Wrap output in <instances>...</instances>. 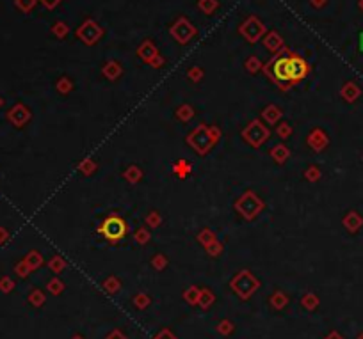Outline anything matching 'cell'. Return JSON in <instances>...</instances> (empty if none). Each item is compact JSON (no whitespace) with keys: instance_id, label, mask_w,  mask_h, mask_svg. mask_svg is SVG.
Wrapping results in <instances>:
<instances>
[{"instance_id":"cell-1","label":"cell","mask_w":363,"mask_h":339,"mask_svg":"<svg viewBox=\"0 0 363 339\" xmlns=\"http://www.w3.org/2000/svg\"><path fill=\"white\" fill-rule=\"evenodd\" d=\"M308 73V66L298 55L280 57L272 64V75L281 82H299Z\"/></svg>"},{"instance_id":"cell-2","label":"cell","mask_w":363,"mask_h":339,"mask_svg":"<svg viewBox=\"0 0 363 339\" xmlns=\"http://www.w3.org/2000/svg\"><path fill=\"white\" fill-rule=\"evenodd\" d=\"M102 233L107 236V238H111V240L121 238V236L125 235V226H123V222H121V220H118V219H109L105 224H103Z\"/></svg>"}]
</instances>
